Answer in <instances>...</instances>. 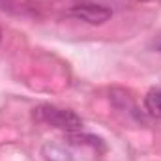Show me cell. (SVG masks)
<instances>
[{"mask_svg":"<svg viewBox=\"0 0 161 161\" xmlns=\"http://www.w3.org/2000/svg\"><path fill=\"white\" fill-rule=\"evenodd\" d=\"M156 47H158V51H159V53H161V40L158 41V43H156Z\"/></svg>","mask_w":161,"mask_h":161,"instance_id":"5","label":"cell"},{"mask_svg":"<svg viewBox=\"0 0 161 161\" xmlns=\"http://www.w3.org/2000/svg\"><path fill=\"white\" fill-rule=\"evenodd\" d=\"M144 109L148 111V114L161 118V88H152L144 96Z\"/></svg>","mask_w":161,"mask_h":161,"instance_id":"3","label":"cell"},{"mask_svg":"<svg viewBox=\"0 0 161 161\" xmlns=\"http://www.w3.org/2000/svg\"><path fill=\"white\" fill-rule=\"evenodd\" d=\"M73 17H77L80 21L88 23V25H103L105 21H109L113 17V11L107 6L101 4H94V2H82L71 8L69 11Z\"/></svg>","mask_w":161,"mask_h":161,"instance_id":"2","label":"cell"},{"mask_svg":"<svg viewBox=\"0 0 161 161\" xmlns=\"http://www.w3.org/2000/svg\"><path fill=\"white\" fill-rule=\"evenodd\" d=\"M43 156L47 161H71V154H68L66 148L60 144H45Z\"/></svg>","mask_w":161,"mask_h":161,"instance_id":"4","label":"cell"},{"mask_svg":"<svg viewBox=\"0 0 161 161\" xmlns=\"http://www.w3.org/2000/svg\"><path fill=\"white\" fill-rule=\"evenodd\" d=\"M34 118L41 122V124L64 129L66 133L79 131L82 127L80 116H77L69 109H60V107H54V105H40V107H36L34 109Z\"/></svg>","mask_w":161,"mask_h":161,"instance_id":"1","label":"cell"}]
</instances>
